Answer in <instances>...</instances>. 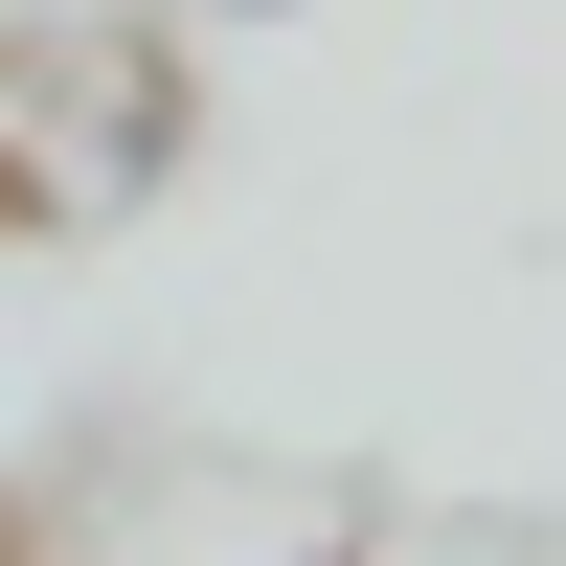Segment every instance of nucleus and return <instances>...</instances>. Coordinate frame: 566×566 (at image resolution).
Segmentation results:
<instances>
[{
	"instance_id": "f257e3e1",
	"label": "nucleus",
	"mask_w": 566,
	"mask_h": 566,
	"mask_svg": "<svg viewBox=\"0 0 566 566\" xmlns=\"http://www.w3.org/2000/svg\"><path fill=\"white\" fill-rule=\"evenodd\" d=\"M205 23H295V0H205Z\"/></svg>"
}]
</instances>
